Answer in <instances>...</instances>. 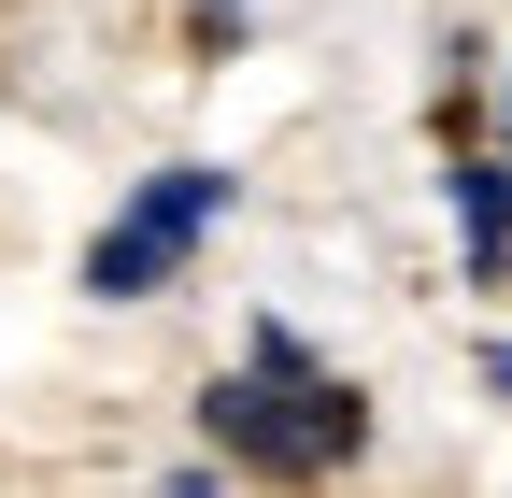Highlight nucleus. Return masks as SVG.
I'll return each mask as SVG.
<instances>
[{
  "mask_svg": "<svg viewBox=\"0 0 512 498\" xmlns=\"http://www.w3.org/2000/svg\"><path fill=\"white\" fill-rule=\"evenodd\" d=\"M200 427H214L228 470L313 484V470H356V456H370V385H342L285 314H256V328H242V370L200 385Z\"/></svg>",
  "mask_w": 512,
  "mask_h": 498,
  "instance_id": "1",
  "label": "nucleus"
},
{
  "mask_svg": "<svg viewBox=\"0 0 512 498\" xmlns=\"http://www.w3.org/2000/svg\"><path fill=\"white\" fill-rule=\"evenodd\" d=\"M228 200H242V185L214 171V157H171V171H143V185H128V200L100 214V242H86V299H100V314H128V299H171L185 285V257H200V242L228 228Z\"/></svg>",
  "mask_w": 512,
  "mask_h": 498,
  "instance_id": "2",
  "label": "nucleus"
},
{
  "mask_svg": "<svg viewBox=\"0 0 512 498\" xmlns=\"http://www.w3.org/2000/svg\"><path fill=\"white\" fill-rule=\"evenodd\" d=\"M456 242H470V285H512V157H456Z\"/></svg>",
  "mask_w": 512,
  "mask_h": 498,
  "instance_id": "3",
  "label": "nucleus"
},
{
  "mask_svg": "<svg viewBox=\"0 0 512 498\" xmlns=\"http://www.w3.org/2000/svg\"><path fill=\"white\" fill-rule=\"evenodd\" d=\"M242 15H256V0H200V57H228V43H242Z\"/></svg>",
  "mask_w": 512,
  "mask_h": 498,
  "instance_id": "4",
  "label": "nucleus"
},
{
  "mask_svg": "<svg viewBox=\"0 0 512 498\" xmlns=\"http://www.w3.org/2000/svg\"><path fill=\"white\" fill-rule=\"evenodd\" d=\"M498 129H512V72H498Z\"/></svg>",
  "mask_w": 512,
  "mask_h": 498,
  "instance_id": "5",
  "label": "nucleus"
}]
</instances>
